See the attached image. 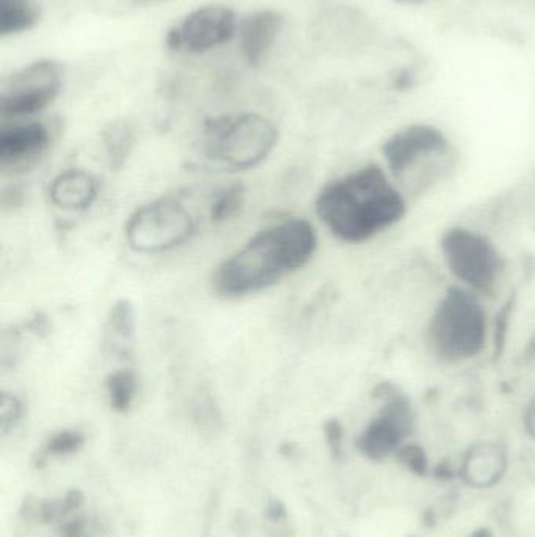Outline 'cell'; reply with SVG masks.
I'll return each mask as SVG.
<instances>
[{
    "mask_svg": "<svg viewBox=\"0 0 535 537\" xmlns=\"http://www.w3.org/2000/svg\"><path fill=\"white\" fill-rule=\"evenodd\" d=\"M135 337V310L129 300L121 299L110 308L104 329V343L113 354H126Z\"/></svg>",
    "mask_w": 535,
    "mask_h": 537,
    "instance_id": "15",
    "label": "cell"
},
{
    "mask_svg": "<svg viewBox=\"0 0 535 537\" xmlns=\"http://www.w3.org/2000/svg\"><path fill=\"white\" fill-rule=\"evenodd\" d=\"M485 300L454 283L438 297L423 333L426 351L435 362L468 365L487 351L492 319Z\"/></svg>",
    "mask_w": 535,
    "mask_h": 537,
    "instance_id": "3",
    "label": "cell"
},
{
    "mask_svg": "<svg viewBox=\"0 0 535 537\" xmlns=\"http://www.w3.org/2000/svg\"><path fill=\"white\" fill-rule=\"evenodd\" d=\"M124 231L134 252L157 255L190 241L195 233V220L181 201L165 197L137 209Z\"/></svg>",
    "mask_w": 535,
    "mask_h": 537,
    "instance_id": "7",
    "label": "cell"
},
{
    "mask_svg": "<svg viewBox=\"0 0 535 537\" xmlns=\"http://www.w3.org/2000/svg\"><path fill=\"white\" fill-rule=\"evenodd\" d=\"M84 528H82L81 522H71L70 525H66L65 537H84Z\"/></svg>",
    "mask_w": 535,
    "mask_h": 537,
    "instance_id": "26",
    "label": "cell"
},
{
    "mask_svg": "<svg viewBox=\"0 0 535 537\" xmlns=\"http://www.w3.org/2000/svg\"><path fill=\"white\" fill-rule=\"evenodd\" d=\"M277 142V126L263 115L248 112L214 121L208 129L206 151L226 169L241 172L263 164Z\"/></svg>",
    "mask_w": 535,
    "mask_h": 537,
    "instance_id": "6",
    "label": "cell"
},
{
    "mask_svg": "<svg viewBox=\"0 0 535 537\" xmlns=\"http://www.w3.org/2000/svg\"><path fill=\"white\" fill-rule=\"evenodd\" d=\"M22 415V402L15 395L2 393L0 398V428L5 432L10 431Z\"/></svg>",
    "mask_w": 535,
    "mask_h": 537,
    "instance_id": "22",
    "label": "cell"
},
{
    "mask_svg": "<svg viewBox=\"0 0 535 537\" xmlns=\"http://www.w3.org/2000/svg\"><path fill=\"white\" fill-rule=\"evenodd\" d=\"M38 8L32 0H0V35L11 37L37 26Z\"/></svg>",
    "mask_w": 535,
    "mask_h": 537,
    "instance_id": "17",
    "label": "cell"
},
{
    "mask_svg": "<svg viewBox=\"0 0 535 537\" xmlns=\"http://www.w3.org/2000/svg\"><path fill=\"white\" fill-rule=\"evenodd\" d=\"M377 398L382 402L379 413L361 432L357 446L372 461H383L412 435L415 415L410 399L393 385H382Z\"/></svg>",
    "mask_w": 535,
    "mask_h": 537,
    "instance_id": "9",
    "label": "cell"
},
{
    "mask_svg": "<svg viewBox=\"0 0 535 537\" xmlns=\"http://www.w3.org/2000/svg\"><path fill=\"white\" fill-rule=\"evenodd\" d=\"M523 421H525L526 432L531 435V439L535 440V398H532L526 407Z\"/></svg>",
    "mask_w": 535,
    "mask_h": 537,
    "instance_id": "24",
    "label": "cell"
},
{
    "mask_svg": "<svg viewBox=\"0 0 535 537\" xmlns=\"http://www.w3.org/2000/svg\"><path fill=\"white\" fill-rule=\"evenodd\" d=\"M383 167L410 200L437 189L457 170V151L445 132L410 125L382 145Z\"/></svg>",
    "mask_w": 535,
    "mask_h": 537,
    "instance_id": "4",
    "label": "cell"
},
{
    "mask_svg": "<svg viewBox=\"0 0 535 537\" xmlns=\"http://www.w3.org/2000/svg\"><path fill=\"white\" fill-rule=\"evenodd\" d=\"M245 190L242 184H233L217 195L211 206V220L215 223L233 219L244 205Z\"/></svg>",
    "mask_w": 535,
    "mask_h": 537,
    "instance_id": "19",
    "label": "cell"
},
{
    "mask_svg": "<svg viewBox=\"0 0 535 537\" xmlns=\"http://www.w3.org/2000/svg\"><path fill=\"white\" fill-rule=\"evenodd\" d=\"M284 29V18L275 10L253 11L239 21L237 40L250 65L263 63Z\"/></svg>",
    "mask_w": 535,
    "mask_h": 537,
    "instance_id": "12",
    "label": "cell"
},
{
    "mask_svg": "<svg viewBox=\"0 0 535 537\" xmlns=\"http://www.w3.org/2000/svg\"><path fill=\"white\" fill-rule=\"evenodd\" d=\"M51 142L49 128L40 121H16L0 131V167L19 173L37 164Z\"/></svg>",
    "mask_w": 535,
    "mask_h": 537,
    "instance_id": "11",
    "label": "cell"
},
{
    "mask_svg": "<svg viewBox=\"0 0 535 537\" xmlns=\"http://www.w3.org/2000/svg\"><path fill=\"white\" fill-rule=\"evenodd\" d=\"M82 445H84V435L76 431H62L49 440L46 451L49 454H55V456H63V454L74 453Z\"/></svg>",
    "mask_w": 535,
    "mask_h": 537,
    "instance_id": "21",
    "label": "cell"
},
{
    "mask_svg": "<svg viewBox=\"0 0 535 537\" xmlns=\"http://www.w3.org/2000/svg\"><path fill=\"white\" fill-rule=\"evenodd\" d=\"M394 456L397 457V461L404 464L410 472L416 473V475L424 476L429 472V461H427L426 453L421 446L415 445V443H404Z\"/></svg>",
    "mask_w": 535,
    "mask_h": 537,
    "instance_id": "20",
    "label": "cell"
},
{
    "mask_svg": "<svg viewBox=\"0 0 535 537\" xmlns=\"http://www.w3.org/2000/svg\"><path fill=\"white\" fill-rule=\"evenodd\" d=\"M314 206L338 241L360 245L404 222L410 198L382 162H369L325 184Z\"/></svg>",
    "mask_w": 535,
    "mask_h": 537,
    "instance_id": "1",
    "label": "cell"
},
{
    "mask_svg": "<svg viewBox=\"0 0 535 537\" xmlns=\"http://www.w3.org/2000/svg\"><path fill=\"white\" fill-rule=\"evenodd\" d=\"M239 19L233 8L209 4L190 11L167 33V46L173 51L203 54L220 48L237 35Z\"/></svg>",
    "mask_w": 535,
    "mask_h": 537,
    "instance_id": "10",
    "label": "cell"
},
{
    "mask_svg": "<svg viewBox=\"0 0 535 537\" xmlns=\"http://www.w3.org/2000/svg\"><path fill=\"white\" fill-rule=\"evenodd\" d=\"M441 261L454 285L490 299L498 293L507 272V260L485 231L470 225H452L438 241Z\"/></svg>",
    "mask_w": 535,
    "mask_h": 537,
    "instance_id": "5",
    "label": "cell"
},
{
    "mask_svg": "<svg viewBox=\"0 0 535 537\" xmlns=\"http://www.w3.org/2000/svg\"><path fill=\"white\" fill-rule=\"evenodd\" d=\"M62 66L54 60H37L11 74L2 87L0 114L7 120H24L41 114L62 92Z\"/></svg>",
    "mask_w": 535,
    "mask_h": 537,
    "instance_id": "8",
    "label": "cell"
},
{
    "mask_svg": "<svg viewBox=\"0 0 535 537\" xmlns=\"http://www.w3.org/2000/svg\"><path fill=\"white\" fill-rule=\"evenodd\" d=\"M52 205L65 211H85L98 197L95 176L81 169L66 170L49 187Z\"/></svg>",
    "mask_w": 535,
    "mask_h": 537,
    "instance_id": "14",
    "label": "cell"
},
{
    "mask_svg": "<svg viewBox=\"0 0 535 537\" xmlns=\"http://www.w3.org/2000/svg\"><path fill=\"white\" fill-rule=\"evenodd\" d=\"M325 432H327V442L332 448V453L335 456H339L341 450H343V429L336 421H330L327 424V428H325Z\"/></svg>",
    "mask_w": 535,
    "mask_h": 537,
    "instance_id": "23",
    "label": "cell"
},
{
    "mask_svg": "<svg viewBox=\"0 0 535 537\" xmlns=\"http://www.w3.org/2000/svg\"><path fill=\"white\" fill-rule=\"evenodd\" d=\"M507 453L498 443H477L466 453L460 478L474 489H488L498 484L507 470Z\"/></svg>",
    "mask_w": 535,
    "mask_h": 537,
    "instance_id": "13",
    "label": "cell"
},
{
    "mask_svg": "<svg viewBox=\"0 0 535 537\" xmlns=\"http://www.w3.org/2000/svg\"><path fill=\"white\" fill-rule=\"evenodd\" d=\"M269 514L272 519H280V517L284 516V508L280 505V503H272V506H270Z\"/></svg>",
    "mask_w": 535,
    "mask_h": 537,
    "instance_id": "27",
    "label": "cell"
},
{
    "mask_svg": "<svg viewBox=\"0 0 535 537\" xmlns=\"http://www.w3.org/2000/svg\"><path fill=\"white\" fill-rule=\"evenodd\" d=\"M434 475L437 476L438 479L448 481V479L454 478L455 473L454 470L449 467V464H440L435 467Z\"/></svg>",
    "mask_w": 535,
    "mask_h": 537,
    "instance_id": "25",
    "label": "cell"
},
{
    "mask_svg": "<svg viewBox=\"0 0 535 537\" xmlns=\"http://www.w3.org/2000/svg\"><path fill=\"white\" fill-rule=\"evenodd\" d=\"M102 143L106 150L110 169L118 170L126 164L135 147V129L128 121H115L102 131Z\"/></svg>",
    "mask_w": 535,
    "mask_h": 537,
    "instance_id": "16",
    "label": "cell"
},
{
    "mask_svg": "<svg viewBox=\"0 0 535 537\" xmlns=\"http://www.w3.org/2000/svg\"><path fill=\"white\" fill-rule=\"evenodd\" d=\"M317 233L308 220L291 219L255 234L215 271L214 289L225 297L259 293L313 260Z\"/></svg>",
    "mask_w": 535,
    "mask_h": 537,
    "instance_id": "2",
    "label": "cell"
},
{
    "mask_svg": "<svg viewBox=\"0 0 535 537\" xmlns=\"http://www.w3.org/2000/svg\"><path fill=\"white\" fill-rule=\"evenodd\" d=\"M471 537H495V536H493L492 531L487 530V528H481V530L474 531V533L471 534Z\"/></svg>",
    "mask_w": 535,
    "mask_h": 537,
    "instance_id": "28",
    "label": "cell"
},
{
    "mask_svg": "<svg viewBox=\"0 0 535 537\" xmlns=\"http://www.w3.org/2000/svg\"><path fill=\"white\" fill-rule=\"evenodd\" d=\"M106 388L112 409L128 412L137 395V374L134 369H117L107 377Z\"/></svg>",
    "mask_w": 535,
    "mask_h": 537,
    "instance_id": "18",
    "label": "cell"
}]
</instances>
